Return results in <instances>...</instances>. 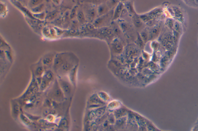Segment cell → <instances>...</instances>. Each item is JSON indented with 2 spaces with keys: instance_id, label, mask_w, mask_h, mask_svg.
I'll use <instances>...</instances> for the list:
<instances>
[{
  "instance_id": "1",
  "label": "cell",
  "mask_w": 198,
  "mask_h": 131,
  "mask_svg": "<svg viewBox=\"0 0 198 131\" xmlns=\"http://www.w3.org/2000/svg\"><path fill=\"white\" fill-rule=\"evenodd\" d=\"M123 32L126 38L129 39H136L138 32L131 22L119 19L116 21Z\"/></svg>"
},
{
  "instance_id": "2",
  "label": "cell",
  "mask_w": 198,
  "mask_h": 131,
  "mask_svg": "<svg viewBox=\"0 0 198 131\" xmlns=\"http://www.w3.org/2000/svg\"><path fill=\"white\" fill-rule=\"evenodd\" d=\"M113 10H111L107 14L98 16L93 22L94 26L97 29L110 26L113 22Z\"/></svg>"
},
{
  "instance_id": "3",
  "label": "cell",
  "mask_w": 198,
  "mask_h": 131,
  "mask_svg": "<svg viewBox=\"0 0 198 131\" xmlns=\"http://www.w3.org/2000/svg\"><path fill=\"white\" fill-rule=\"evenodd\" d=\"M95 37L110 42L115 38L110 26L97 29Z\"/></svg>"
},
{
  "instance_id": "4",
  "label": "cell",
  "mask_w": 198,
  "mask_h": 131,
  "mask_svg": "<svg viewBox=\"0 0 198 131\" xmlns=\"http://www.w3.org/2000/svg\"><path fill=\"white\" fill-rule=\"evenodd\" d=\"M83 10L88 23H92L98 17L97 6L90 3H86Z\"/></svg>"
},
{
  "instance_id": "5",
  "label": "cell",
  "mask_w": 198,
  "mask_h": 131,
  "mask_svg": "<svg viewBox=\"0 0 198 131\" xmlns=\"http://www.w3.org/2000/svg\"><path fill=\"white\" fill-rule=\"evenodd\" d=\"M132 23L138 33H140L146 27V24L143 22L136 13L131 17Z\"/></svg>"
},
{
  "instance_id": "6",
  "label": "cell",
  "mask_w": 198,
  "mask_h": 131,
  "mask_svg": "<svg viewBox=\"0 0 198 131\" xmlns=\"http://www.w3.org/2000/svg\"><path fill=\"white\" fill-rule=\"evenodd\" d=\"M147 27L149 32V41L154 40L160 35L162 29V24L160 23L153 27Z\"/></svg>"
},
{
  "instance_id": "7",
  "label": "cell",
  "mask_w": 198,
  "mask_h": 131,
  "mask_svg": "<svg viewBox=\"0 0 198 131\" xmlns=\"http://www.w3.org/2000/svg\"><path fill=\"white\" fill-rule=\"evenodd\" d=\"M115 37L119 39L121 41L126 39V37L117 21H113L110 25Z\"/></svg>"
},
{
  "instance_id": "8",
  "label": "cell",
  "mask_w": 198,
  "mask_h": 131,
  "mask_svg": "<svg viewBox=\"0 0 198 131\" xmlns=\"http://www.w3.org/2000/svg\"><path fill=\"white\" fill-rule=\"evenodd\" d=\"M124 9V5L123 3L120 2L115 8L113 10V21L118 20L120 18Z\"/></svg>"
},
{
  "instance_id": "9",
  "label": "cell",
  "mask_w": 198,
  "mask_h": 131,
  "mask_svg": "<svg viewBox=\"0 0 198 131\" xmlns=\"http://www.w3.org/2000/svg\"><path fill=\"white\" fill-rule=\"evenodd\" d=\"M66 60L63 54H58L55 56L54 62V67L55 69H60Z\"/></svg>"
},
{
  "instance_id": "10",
  "label": "cell",
  "mask_w": 198,
  "mask_h": 131,
  "mask_svg": "<svg viewBox=\"0 0 198 131\" xmlns=\"http://www.w3.org/2000/svg\"><path fill=\"white\" fill-rule=\"evenodd\" d=\"M123 3L124 5L125 8L128 12L130 17H132L134 14H136L137 13H136L134 7L133 0H130L128 2Z\"/></svg>"
},
{
  "instance_id": "11",
  "label": "cell",
  "mask_w": 198,
  "mask_h": 131,
  "mask_svg": "<svg viewBox=\"0 0 198 131\" xmlns=\"http://www.w3.org/2000/svg\"><path fill=\"white\" fill-rule=\"evenodd\" d=\"M97 10L98 16H103L107 14L111 11L106 3H102L98 5Z\"/></svg>"
},
{
  "instance_id": "12",
  "label": "cell",
  "mask_w": 198,
  "mask_h": 131,
  "mask_svg": "<svg viewBox=\"0 0 198 131\" xmlns=\"http://www.w3.org/2000/svg\"><path fill=\"white\" fill-rule=\"evenodd\" d=\"M76 18L80 25L83 26L88 23L83 10H77Z\"/></svg>"
},
{
  "instance_id": "13",
  "label": "cell",
  "mask_w": 198,
  "mask_h": 131,
  "mask_svg": "<svg viewBox=\"0 0 198 131\" xmlns=\"http://www.w3.org/2000/svg\"><path fill=\"white\" fill-rule=\"evenodd\" d=\"M54 59L53 55L48 54L44 57L42 60L43 64L45 66H50L54 63Z\"/></svg>"
},
{
  "instance_id": "14",
  "label": "cell",
  "mask_w": 198,
  "mask_h": 131,
  "mask_svg": "<svg viewBox=\"0 0 198 131\" xmlns=\"http://www.w3.org/2000/svg\"><path fill=\"white\" fill-rule=\"evenodd\" d=\"M139 34L140 37L142 39L144 43H146L148 41H149V32H148V28L146 27L145 28L139 33Z\"/></svg>"
},
{
  "instance_id": "15",
  "label": "cell",
  "mask_w": 198,
  "mask_h": 131,
  "mask_svg": "<svg viewBox=\"0 0 198 131\" xmlns=\"http://www.w3.org/2000/svg\"><path fill=\"white\" fill-rule=\"evenodd\" d=\"M60 85L62 89L65 93L67 94H70L71 90V87L70 84L68 82L62 81L60 82Z\"/></svg>"
},
{
  "instance_id": "16",
  "label": "cell",
  "mask_w": 198,
  "mask_h": 131,
  "mask_svg": "<svg viewBox=\"0 0 198 131\" xmlns=\"http://www.w3.org/2000/svg\"><path fill=\"white\" fill-rule=\"evenodd\" d=\"M73 67V63L69 60H66L60 68L63 72H68Z\"/></svg>"
},
{
  "instance_id": "17",
  "label": "cell",
  "mask_w": 198,
  "mask_h": 131,
  "mask_svg": "<svg viewBox=\"0 0 198 131\" xmlns=\"http://www.w3.org/2000/svg\"><path fill=\"white\" fill-rule=\"evenodd\" d=\"M120 2V0H107L106 3L110 10H113Z\"/></svg>"
},
{
  "instance_id": "18",
  "label": "cell",
  "mask_w": 198,
  "mask_h": 131,
  "mask_svg": "<svg viewBox=\"0 0 198 131\" xmlns=\"http://www.w3.org/2000/svg\"><path fill=\"white\" fill-rule=\"evenodd\" d=\"M52 93L53 96L55 98L59 99L62 98L63 96L62 92L58 86H55L54 89V90L53 91Z\"/></svg>"
},
{
  "instance_id": "19",
  "label": "cell",
  "mask_w": 198,
  "mask_h": 131,
  "mask_svg": "<svg viewBox=\"0 0 198 131\" xmlns=\"http://www.w3.org/2000/svg\"><path fill=\"white\" fill-rule=\"evenodd\" d=\"M45 4L43 3L42 4L37 5V6L31 8V10L34 14L42 13V12H43V10L45 8Z\"/></svg>"
},
{
  "instance_id": "20",
  "label": "cell",
  "mask_w": 198,
  "mask_h": 131,
  "mask_svg": "<svg viewBox=\"0 0 198 131\" xmlns=\"http://www.w3.org/2000/svg\"><path fill=\"white\" fill-rule=\"evenodd\" d=\"M44 0H30L28 5L31 8H33L44 3Z\"/></svg>"
},
{
  "instance_id": "21",
  "label": "cell",
  "mask_w": 198,
  "mask_h": 131,
  "mask_svg": "<svg viewBox=\"0 0 198 131\" xmlns=\"http://www.w3.org/2000/svg\"><path fill=\"white\" fill-rule=\"evenodd\" d=\"M107 0H85L84 1L85 3H90L97 6L102 3H106Z\"/></svg>"
},
{
  "instance_id": "22",
  "label": "cell",
  "mask_w": 198,
  "mask_h": 131,
  "mask_svg": "<svg viewBox=\"0 0 198 131\" xmlns=\"http://www.w3.org/2000/svg\"><path fill=\"white\" fill-rule=\"evenodd\" d=\"M160 23V21L157 19H152L147 22L146 25L147 27L150 28L156 26Z\"/></svg>"
},
{
  "instance_id": "23",
  "label": "cell",
  "mask_w": 198,
  "mask_h": 131,
  "mask_svg": "<svg viewBox=\"0 0 198 131\" xmlns=\"http://www.w3.org/2000/svg\"><path fill=\"white\" fill-rule=\"evenodd\" d=\"M172 30L174 31L177 32L179 34H180L182 33V29L181 25H180V24H179V22H177V21H175L173 29Z\"/></svg>"
},
{
  "instance_id": "24",
  "label": "cell",
  "mask_w": 198,
  "mask_h": 131,
  "mask_svg": "<svg viewBox=\"0 0 198 131\" xmlns=\"http://www.w3.org/2000/svg\"><path fill=\"white\" fill-rule=\"evenodd\" d=\"M175 21L171 18H168L165 21L166 25L170 30L173 29Z\"/></svg>"
},
{
  "instance_id": "25",
  "label": "cell",
  "mask_w": 198,
  "mask_h": 131,
  "mask_svg": "<svg viewBox=\"0 0 198 131\" xmlns=\"http://www.w3.org/2000/svg\"><path fill=\"white\" fill-rule=\"evenodd\" d=\"M77 10H78V6H75L74 7L71 11L70 12V17L71 19H73L75 17H76Z\"/></svg>"
},
{
  "instance_id": "26",
  "label": "cell",
  "mask_w": 198,
  "mask_h": 131,
  "mask_svg": "<svg viewBox=\"0 0 198 131\" xmlns=\"http://www.w3.org/2000/svg\"><path fill=\"white\" fill-rule=\"evenodd\" d=\"M34 16L36 17V18L40 20L45 19L46 17V14L45 12H43L42 13H36L34 14Z\"/></svg>"
},
{
  "instance_id": "27",
  "label": "cell",
  "mask_w": 198,
  "mask_h": 131,
  "mask_svg": "<svg viewBox=\"0 0 198 131\" xmlns=\"http://www.w3.org/2000/svg\"><path fill=\"white\" fill-rule=\"evenodd\" d=\"M7 12V7L6 5L4 3L1 2V15L2 14L4 16L5 14H6Z\"/></svg>"
},
{
  "instance_id": "28",
  "label": "cell",
  "mask_w": 198,
  "mask_h": 131,
  "mask_svg": "<svg viewBox=\"0 0 198 131\" xmlns=\"http://www.w3.org/2000/svg\"><path fill=\"white\" fill-rule=\"evenodd\" d=\"M44 71V69L42 66H39L36 69V70H35V74H36L37 76H40V75H41L43 74Z\"/></svg>"
},
{
  "instance_id": "29",
  "label": "cell",
  "mask_w": 198,
  "mask_h": 131,
  "mask_svg": "<svg viewBox=\"0 0 198 131\" xmlns=\"http://www.w3.org/2000/svg\"><path fill=\"white\" fill-rule=\"evenodd\" d=\"M58 13L57 11H54V12L50 13L49 15L47 16V18H48V20L51 19L52 20L53 19L55 18V17L57 16Z\"/></svg>"
},
{
  "instance_id": "30",
  "label": "cell",
  "mask_w": 198,
  "mask_h": 131,
  "mask_svg": "<svg viewBox=\"0 0 198 131\" xmlns=\"http://www.w3.org/2000/svg\"><path fill=\"white\" fill-rule=\"evenodd\" d=\"M54 77V75L52 72L50 71H48L46 73V75H45V77L48 79V80L50 81L53 79Z\"/></svg>"
},
{
  "instance_id": "31",
  "label": "cell",
  "mask_w": 198,
  "mask_h": 131,
  "mask_svg": "<svg viewBox=\"0 0 198 131\" xmlns=\"http://www.w3.org/2000/svg\"><path fill=\"white\" fill-rule=\"evenodd\" d=\"M62 1V0H52V2H53V3H54L55 5H59L60 4H61Z\"/></svg>"
},
{
  "instance_id": "32",
  "label": "cell",
  "mask_w": 198,
  "mask_h": 131,
  "mask_svg": "<svg viewBox=\"0 0 198 131\" xmlns=\"http://www.w3.org/2000/svg\"><path fill=\"white\" fill-rule=\"evenodd\" d=\"M191 131H198V124H195L193 127L192 128Z\"/></svg>"
},
{
  "instance_id": "33",
  "label": "cell",
  "mask_w": 198,
  "mask_h": 131,
  "mask_svg": "<svg viewBox=\"0 0 198 131\" xmlns=\"http://www.w3.org/2000/svg\"><path fill=\"white\" fill-rule=\"evenodd\" d=\"M129 1H130V0H120V2L123 3H126V2H128Z\"/></svg>"
},
{
  "instance_id": "34",
  "label": "cell",
  "mask_w": 198,
  "mask_h": 131,
  "mask_svg": "<svg viewBox=\"0 0 198 131\" xmlns=\"http://www.w3.org/2000/svg\"><path fill=\"white\" fill-rule=\"evenodd\" d=\"M195 124H198V118L197 119L196 121Z\"/></svg>"
},
{
  "instance_id": "35",
  "label": "cell",
  "mask_w": 198,
  "mask_h": 131,
  "mask_svg": "<svg viewBox=\"0 0 198 131\" xmlns=\"http://www.w3.org/2000/svg\"><path fill=\"white\" fill-rule=\"evenodd\" d=\"M85 1V0H83V1Z\"/></svg>"
}]
</instances>
